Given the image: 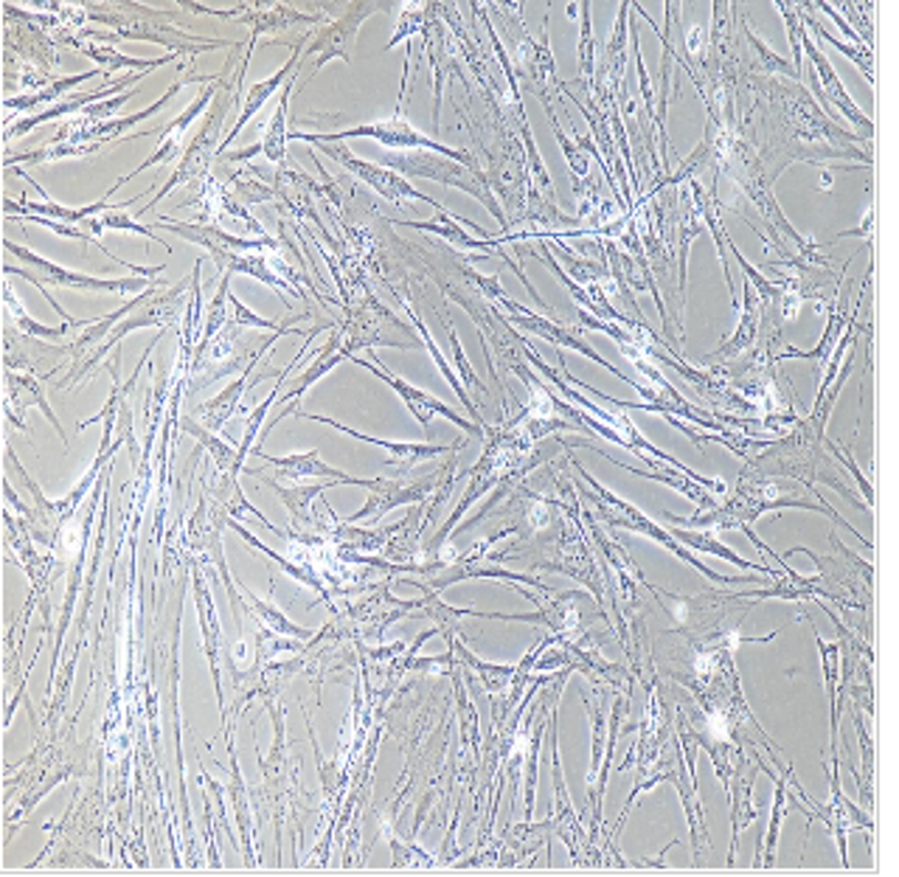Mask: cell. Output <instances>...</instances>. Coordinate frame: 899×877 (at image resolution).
I'll return each mask as SVG.
<instances>
[{
    "instance_id": "obj_14",
    "label": "cell",
    "mask_w": 899,
    "mask_h": 877,
    "mask_svg": "<svg viewBox=\"0 0 899 877\" xmlns=\"http://www.w3.org/2000/svg\"><path fill=\"white\" fill-rule=\"evenodd\" d=\"M804 57H809V62L815 65V77L821 79L824 99H827V102H835V108L846 115V122L855 124V128L860 130V135H864L866 141H871V135H875V122H871L869 115H866L864 110L851 102L849 93H846L844 85H840L838 71H835L832 62L824 57V51L818 49L813 40H809V34H807V40H804ZM821 88H818V91H821Z\"/></svg>"
},
{
    "instance_id": "obj_17",
    "label": "cell",
    "mask_w": 899,
    "mask_h": 877,
    "mask_svg": "<svg viewBox=\"0 0 899 877\" xmlns=\"http://www.w3.org/2000/svg\"><path fill=\"white\" fill-rule=\"evenodd\" d=\"M194 602H197V613H200V630H203V653H206L208 664H212V675H214V690H217L219 697V708H223L225 717V701H223V681H219V650L225 647L223 630H219L217 622V608H214L212 591H208L206 580L200 571H194Z\"/></svg>"
},
{
    "instance_id": "obj_10",
    "label": "cell",
    "mask_w": 899,
    "mask_h": 877,
    "mask_svg": "<svg viewBox=\"0 0 899 877\" xmlns=\"http://www.w3.org/2000/svg\"><path fill=\"white\" fill-rule=\"evenodd\" d=\"M351 360H355L357 366H362V369H369L375 377H380V380L386 383V386H391L394 391L399 394V400H402L405 406H408V411H411L413 417H417V422L422 425L425 430H428L430 419L441 417V419H450V422H453L456 428L464 430V434L483 436V430L478 428V425L472 422V419L461 417V414L456 411V408H450L447 402L436 400L433 394L419 391L417 386H411V383H405V380H399L397 375H391V369L380 364V357H377L375 349H369V360H366V357H355V355H351Z\"/></svg>"
},
{
    "instance_id": "obj_46",
    "label": "cell",
    "mask_w": 899,
    "mask_h": 877,
    "mask_svg": "<svg viewBox=\"0 0 899 877\" xmlns=\"http://www.w3.org/2000/svg\"><path fill=\"white\" fill-rule=\"evenodd\" d=\"M7 498H9V503H14V490H12V485H9V481H7ZM20 514H23V518L29 523H31V518H34V514H31L29 509H23V507H20Z\"/></svg>"
},
{
    "instance_id": "obj_22",
    "label": "cell",
    "mask_w": 899,
    "mask_h": 877,
    "mask_svg": "<svg viewBox=\"0 0 899 877\" xmlns=\"http://www.w3.org/2000/svg\"><path fill=\"white\" fill-rule=\"evenodd\" d=\"M759 318H762V304L756 302L754 287L745 282V307H743V318H739L737 333L731 335L717 351L706 357V364H714V360H731V357L743 355L745 349H750L756 340V333H759Z\"/></svg>"
},
{
    "instance_id": "obj_16",
    "label": "cell",
    "mask_w": 899,
    "mask_h": 877,
    "mask_svg": "<svg viewBox=\"0 0 899 877\" xmlns=\"http://www.w3.org/2000/svg\"><path fill=\"white\" fill-rule=\"evenodd\" d=\"M309 37H313V34H302V40H298V43L293 45V57H290V60L284 62V65L278 68V71L273 73L270 79H262L259 85L251 88L248 96L242 99V113H239V119H236L234 130H231V133L225 135L223 144H219L217 155H225V146H231V141H234L236 135H239L242 130H245V124H248L251 119H254V115L259 113L262 108H265V102H270V96L278 91V88L287 85V79H290L293 73L298 71V65H302V54H304V49H307Z\"/></svg>"
},
{
    "instance_id": "obj_26",
    "label": "cell",
    "mask_w": 899,
    "mask_h": 877,
    "mask_svg": "<svg viewBox=\"0 0 899 877\" xmlns=\"http://www.w3.org/2000/svg\"><path fill=\"white\" fill-rule=\"evenodd\" d=\"M262 12H251L242 14L239 23H248L251 29H254V34H251V40H259L262 34H267V31H273V34H278V31L290 29L293 23H318V20H324V14H302L298 9H290V7H282V3H273V7H259Z\"/></svg>"
},
{
    "instance_id": "obj_30",
    "label": "cell",
    "mask_w": 899,
    "mask_h": 877,
    "mask_svg": "<svg viewBox=\"0 0 899 877\" xmlns=\"http://www.w3.org/2000/svg\"><path fill=\"white\" fill-rule=\"evenodd\" d=\"M239 596H242V602H245V608H248V611L254 613L256 622L262 624V630H267V633L287 635V639H296V642H304V639H309V635H313V630L293 624L290 619H287L282 611H278V608H273V605H267V602L256 600V596L251 591H239Z\"/></svg>"
},
{
    "instance_id": "obj_29",
    "label": "cell",
    "mask_w": 899,
    "mask_h": 877,
    "mask_svg": "<svg viewBox=\"0 0 899 877\" xmlns=\"http://www.w3.org/2000/svg\"><path fill=\"white\" fill-rule=\"evenodd\" d=\"M815 642L821 650V670H824V684H827L829 708H832V754H835V734H838V712H840V697H844V675H840V650L835 642H824L821 635L815 633Z\"/></svg>"
},
{
    "instance_id": "obj_15",
    "label": "cell",
    "mask_w": 899,
    "mask_h": 877,
    "mask_svg": "<svg viewBox=\"0 0 899 877\" xmlns=\"http://www.w3.org/2000/svg\"><path fill=\"white\" fill-rule=\"evenodd\" d=\"M293 79H296V73H293L290 79H287V85L282 88V96H278V108H276V113H273V119L270 122H267V128H265V135H262V141L259 144H254V146H248V150H242V152H225V161H228V164H234V161H251V157L254 155H265L267 161H270V164H276V166H284L287 164V135H290V128H287V113H290V99H293V91H296V88H293Z\"/></svg>"
},
{
    "instance_id": "obj_40",
    "label": "cell",
    "mask_w": 899,
    "mask_h": 877,
    "mask_svg": "<svg viewBox=\"0 0 899 877\" xmlns=\"http://www.w3.org/2000/svg\"><path fill=\"white\" fill-rule=\"evenodd\" d=\"M540 737H543V723L534 726L531 721L529 748H525V822H531L534 813V791H538V763H540Z\"/></svg>"
},
{
    "instance_id": "obj_42",
    "label": "cell",
    "mask_w": 899,
    "mask_h": 877,
    "mask_svg": "<svg viewBox=\"0 0 899 877\" xmlns=\"http://www.w3.org/2000/svg\"><path fill=\"white\" fill-rule=\"evenodd\" d=\"M776 9H779L781 18H785V23H787V37H790V49H793V68H796L798 79H801L804 77V40H807V31H804V23H801V12H796V7H793V3H785V0H779Z\"/></svg>"
},
{
    "instance_id": "obj_32",
    "label": "cell",
    "mask_w": 899,
    "mask_h": 877,
    "mask_svg": "<svg viewBox=\"0 0 899 877\" xmlns=\"http://www.w3.org/2000/svg\"><path fill=\"white\" fill-rule=\"evenodd\" d=\"M228 527L234 529L236 534H239L242 540H248L251 545H254V549H259L262 554H267L273 560V563L278 565V569L284 571V574L287 577H293V580H298V582H304V585H309L313 588V591H318L320 593V600H329V593H326V588H324V582L318 580V577H315V569H309V565H298V563H290V560H284L282 554H276V551H270L267 549L265 543H262L259 538H254V534L248 532V529L242 527V523H236L234 518H228Z\"/></svg>"
},
{
    "instance_id": "obj_28",
    "label": "cell",
    "mask_w": 899,
    "mask_h": 877,
    "mask_svg": "<svg viewBox=\"0 0 899 877\" xmlns=\"http://www.w3.org/2000/svg\"><path fill=\"white\" fill-rule=\"evenodd\" d=\"M102 73H108L104 68H91V71L85 73H73V77H65V79H54L51 85H45L43 91H31V93H23V96L18 99H7L3 102V108L7 110H31V108H40V104H60L62 102V93L73 91L76 85H82V82H88V79H96L102 77Z\"/></svg>"
},
{
    "instance_id": "obj_44",
    "label": "cell",
    "mask_w": 899,
    "mask_h": 877,
    "mask_svg": "<svg viewBox=\"0 0 899 877\" xmlns=\"http://www.w3.org/2000/svg\"><path fill=\"white\" fill-rule=\"evenodd\" d=\"M441 327H445V335H447V338H450V344H453L456 366H459V371H461V377H464V383H467V386H470V388H478V391H481V394H489V391H487V386H483V383L478 380V377H476V371H472V366L467 364V355H464V349H461V340H459V335H456L453 322H447L445 315H441Z\"/></svg>"
},
{
    "instance_id": "obj_34",
    "label": "cell",
    "mask_w": 899,
    "mask_h": 877,
    "mask_svg": "<svg viewBox=\"0 0 899 877\" xmlns=\"http://www.w3.org/2000/svg\"><path fill=\"white\" fill-rule=\"evenodd\" d=\"M102 144H45L37 146V150L23 152V155H7V166L23 164V166H37V164H54V161H65V157H88L102 152Z\"/></svg>"
},
{
    "instance_id": "obj_38",
    "label": "cell",
    "mask_w": 899,
    "mask_h": 877,
    "mask_svg": "<svg viewBox=\"0 0 899 877\" xmlns=\"http://www.w3.org/2000/svg\"><path fill=\"white\" fill-rule=\"evenodd\" d=\"M298 360H302V357H296V360H293V364L287 366V369L282 371V375H278V383H276V388H273V391H270V397H267V400H262L259 406H256L254 411L248 414V425H245V436H242V445H239V465H242V461H245V456H248L251 445L256 442V436H259L262 428H265L267 411H270V406H273V402H276V394H282V383L287 380V375H290L293 369H296ZM242 467H245V465H242Z\"/></svg>"
},
{
    "instance_id": "obj_5",
    "label": "cell",
    "mask_w": 899,
    "mask_h": 877,
    "mask_svg": "<svg viewBox=\"0 0 899 877\" xmlns=\"http://www.w3.org/2000/svg\"><path fill=\"white\" fill-rule=\"evenodd\" d=\"M574 467L582 472V476H585L588 485H593V490L599 492V498H602V501H593V498H588V501L596 503L599 514H602L604 523H607V527L633 529V532H639V534H644V538L655 540V543H661V545H664V549H670L672 554L681 557L683 563L694 565V569L701 571L703 577H708V580H712V582H719V585H728V582H754V577H750V574H745V577H723V574H714V571L708 569V565H703L701 560H697V557L692 554V551H686V545H683L681 540H675L670 532H666L664 527H658V523L652 521V518H646V514L641 512L639 507H633V503L622 501V498H619V496H613V492L604 490V487L599 485L596 478H593L591 472L582 470L580 465H574Z\"/></svg>"
},
{
    "instance_id": "obj_1",
    "label": "cell",
    "mask_w": 899,
    "mask_h": 877,
    "mask_svg": "<svg viewBox=\"0 0 899 877\" xmlns=\"http://www.w3.org/2000/svg\"><path fill=\"white\" fill-rule=\"evenodd\" d=\"M3 245H7L9 254H14L18 259H23V265H25V267L7 265V276L29 278L31 285H34L37 290H40L45 298H49V304L54 309H60V304H57L54 298H51V293L45 290V285L68 287V290H82V293H108V296H141V293L152 290V287L157 285L155 278H146V276H133V278H96V276H88V273L68 271V267L57 265V262L43 259V256H37L34 251L23 248V245H14L12 239H7Z\"/></svg>"
},
{
    "instance_id": "obj_33",
    "label": "cell",
    "mask_w": 899,
    "mask_h": 877,
    "mask_svg": "<svg viewBox=\"0 0 899 877\" xmlns=\"http://www.w3.org/2000/svg\"><path fill=\"white\" fill-rule=\"evenodd\" d=\"M7 313L12 315L14 324H18V329L23 335H29V338H37V340H57V338H65L68 333H71L73 327H91L93 322H65L60 324V327H43V324H37L34 318H29V313H25L23 307H20L18 296H14L12 285H7Z\"/></svg>"
},
{
    "instance_id": "obj_35",
    "label": "cell",
    "mask_w": 899,
    "mask_h": 877,
    "mask_svg": "<svg viewBox=\"0 0 899 877\" xmlns=\"http://www.w3.org/2000/svg\"><path fill=\"white\" fill-rule=\"evenodd\" d=\"M798 9H804V7H798ZM801 23H807L809 29L815 31V37L821 40V43H829V45H832V49L844 51V54L849 57V60L855 62V65L860 68V71H864L866 82H869V85H875V49H866V45L844 43V40H838V37L829 34L827 29H821V26H818V20L809 18L807 9H804V12H801Z\"/></svg>"
},
{
    "instance_id": "obj_3",
    "label": "cell",
    "mask_w": 899,
    "mask_h": 877,
    "mask_svg": "<svg viewBox=\"0 0 899 877\" xmlns=\"http://www.w3.org/2000/svg\"><path fill=\"white\" fill-rule=\"evenodd\" d=\"M290 141H307V144H344L349 139H375L380 141L382 146H394V150H413V152H436V155H445L450 161H459V164L470 166V170H481L472 152L464 150H453V146H445L441 141L428 139L425 133H419L402 113H394L391 119H382V122H369L360 124V128H349V130H338V133H302V130H293L287 135Z\"/></svg>"
},
{
    "instance_id": "obj_43",
    "label": "cell",
    "mask_w": 899,
    "mask_h": 877,
    "mask_svg": "<svg viewBox=\"0 0 899 877\" xmlns=\"http://www.w3.org/2000/svg\"><path fill=\"white\" fill-rule=\"evenodd\" d=\"M743 29H745V37H748L750 49L756 51V57H759V62H762V65H765V71H770V73H787V77L798 79V73H796V68H793V62H787V60H781V57L773 54V51L767 49L765 43H762L759 37H756V31L750 29L748 20H745V18H743Z\"/></svg>"
},
{
    "instance_id": "obj_24",
    "label": "cell",
    "mask_w": 899,
    "mask_h": 877,
    "mask_svg": "<svg viewBox=\"0 0 899 877\" xmlns=\"http://www.w3.org/2000/svg\"><path fill=\"white\" fill-rule=\"evenodd\" d=\"M672 538L681 540V543H686L688 549L697 551V554H714V557H723V560H728V563L739 565V569H750V571H759V574H767L770 580H779V571L770 569V565H756V563H748L745 557L734 554V551L728 549L725 543H719L717 538H714V529H697V532H688V529H672Z\"/></svg>"
},
{
    "instance_id": "obj_37",
    "label": "cell",
    "mask_w": 899,
    "mask_h": 877,
    "mask_svg": "<svg viewBox=\"0 0 899 877\" xmlns=\"http://www.w3.org/2000/svg\"><path fill=\"white\" fill-rule=\"evenodd\" d=\"M787 771H790V768H787ZM773 782H776V796H773V816H770V829H767L765 847H762V849H759V855H756V866H762V855H765V866H773V864H776V844H779L781 818H785V810H787V796H790V791H787V782L781 779V776H773Z\"/></svg>"
},
{
    "instance_id": "obj_27",
    "label": "cell",
    "mask_w": 899,
    "mask_h": 877,
    "mask_svg": "<svg viewBox=\"0 0 899 877\" xmlns=\"http://www.w3.org/2000/svg\"><path fill=\"white\" fill-rule=\"evenodd\" d=\"M265 485L270 487V490H276L278 496H282L284 507L290 509V521H293V529H313L315 527V514H313V501L320 496V492L326 490V487H335L338 481H333V485H309V487H282L278 481H270V478H265Z\"/></svg>"
},
{
    "instance_id": "obj_11",
    "label": "cell",
    "mask_w": 899,
    "mask_h": 877,
    "mask_svg": "<svg viewBox=\"0 0 899 877\" xmlns=\"http://www.w3.org/2000/svg\"><path fill=\"white\" fill-rule=\"evenodd\" d=\"M391 223L422 231V234L441 236V239H447V243L456 245V248L461 251H483V254H492V251H498V245H501L498 236H492L489 231H483L481 225L470 223V220L456 217L450 208H439L436 217L425 220V223H419V220H391Z\"/></svg>"
},
{
    "instance_id": "obj_8",
    "label": "cell",
    "mask_w": 899,
    "mask_h": 877,
    "mask_svg": "<svg viewBox=\"0 0 899 877\" xmlns=\"http://www.w3.org/2000/svg\"><path fill=\"white\" fill-rule=\"evenodd\" d=\"M501 307L507 309V313H509V318H512V324H514V327L525 329V333H534V335H540V338H545V340H549V344L560 346V349H574V351H580V355L591 357L593 364H596V366H602V369H607L610 375H616L619 380H624V383H627V386H633L635 391H639L641 397H644V400H650V402H655V400H658V394H655V388H652V386H644V383H639V380H635V377H630V375H624V371H619L616 366L610 364V360H604V357L599 355V351L593 349V346L588 344V340L576 338L574 333H568V329H565V327H560V324L549 322V318H540L538 313H529V309H525L523 304L512 302V298H503V302H501Z\"/></svg>"
},
{
    "instance_id": "obj_13",
    "label": "cell",
    "mask_w": 899,
    "mask_h": 877,
    "mask_svg": "<svg viewBox=\"0 0 899 877\" xmlns=\"http://www.w3.org/2000/svg\"><path fill=\"white\" fill-rule=\"evenodd\" d=\"M256 459L265 461V467H273L276 476L270 481H302V478H326V481H340V485H355V487H366L371 485V478H355L344 470H335L326 461H320L318 450H307V453H293V456H282V459H270L262 448H254Z\"/></svg>"
},
{
    "instance_id": "obj_4",
    "label": "cell",
    "mask_w": 899,
    "mask_h": 877,
    "mask_svg": "<svg viewBox=\"0 0 899 877\" xmlns=\"http://www.w3.org/2000/svg\"><path fill=\"white\" fill-rule=\"evenodd\" d=\"M382 164L391 166V170L402 172L411 177H428V181L441 183V186H456L461 192L472 194L476 201H481L487 206V212L501 223L503 231H509V220L503 214L501 203L496 201V192L489 186V177L483 175V170H470V166L459 164V161H450L445 155H436V152H402V155H386Z\"/></svg>"
},
{
    "instance_id": "obj_18",
    "label": "cell",
    "mask_w": 899,
    "mask_h": 877,
    "mask_svg": "<svg viewBox=\"0 0 899 877\" xmlns=\"http://www.w3.org/2000/svg\"><path fill=\"white\" fill-rule=\"evenodd\" d=\"M144 77H146V71H144V73H127V77H124V79H119V82H115V85H110V88H99V91H93V93H82V96H68L65 102L54 104V108H49V110H40V113H37V115H29V119H20L18 124H12V128H7V141H12L14 135H25V133H31V130H34V128H40V124H45V122H57V119H62V115H71V113H76V110H85V108H91V104L102 102V99H113V96H115V91H121V88L133 85V82H139V79H144Z\"/></svg>"
},
{
    "instance_id": "obj_41",
    "label": "cell",
    "mask_w": 899,
    "mask_h": 877,
    "mask_svg": "<svg viewBox=\"0 0 899 877\" xmlns=\"http://www.w3.org/2000/svg\"><path fill=\"white\" fill-rule=\"evenodd\" d=\"M133 203H135V201H127V203H113V208H110V212L99 214V223H102V228H104V231H130V234L146 236V239H157V243H161L163 248H166V251H172L170 245L163 243L161 236H155V234H152V228H146V225H141L139 220L133 217V214H121V212H124V208H130V206H133Z\"/></svg>"
},
{
    "instance_id": "obj_6",
    "label": "cell",
    "mask_w": 899,
    "mask_h": 877,
    "mask_svg": "<svg viewBox=\"0 0 899 877\" xmlns=\"http://www.w3.org/2000/svg\"><path fill=\"white\" fill-rule=\"evenodd\" d=\"M181 302H183V285H175L163 293L155 290V296H152L150 302H144L139 309H133L124 322L115 324L113 333H110L108 338H104L102 344L91 351V355H85L82 360H76L71 369V375H68L65 380L57 383V388L65 391V388H73V386H79L82 380H88V377H93V371H96V366L110 355V349H115V346L121 344V338H127V335L135 333V329L166 327V324L175 318L177 304Z\"/></svg>"
},
{
    "instance_id": "obj_21",
    "label": "cell",
    "mask_w": 899,
    "mask_h": 877,
    "mask_svg": "<svg viewBox=\"0 0 899 877\" xmlns=\"http://www.w3.org/2000/svg\"><path fill=\"white\" fill-rule=\"evenodd\" d=\"M627 14H630V3L624 0L619 7V18L616 26H613V37H610L607 51H604V77L602 82H607L610 93L613 99H619L624 93V68H627Z\"/></svg>"
},
{
    "instance_id": "obj_36",
    "label": "cell",
    "mask_w": 899,
    "mask_h": 877,
    "mask_svg": "<svg viewBox=\"0 0 899 877\" xmlns=\"http://www.w3.org/2000/svg\"><path fill=\"white\" fill-rule=\"evenodd\" d=\"M68 45H73V49H79L82 54H88V57H93L96 62H102L104 71L108 73L119 71V68H130L133 73L135 71L144 73V71H152V68L166 65V62H175V57H177V54H170V57H161V60H133V57H124V54H119V51H113L110 45L93 49V45H79L76 40H68Z\"/></svg>"
},
{
    "instance_id": "obj_2",
    "label": "cell",
    "mask_w": 899,
    "mask_h": 877,
    "mask_svg": "<svg viewBox=\"0 0 899 877\" xmlns=\"http://www.w3.org/2000/svg\"><path fill=\"white\" fill-rule=\"evenodd\" d=\"M248 62H251V57H242L239 71H236L234 77L225 79L223 88H219V93H217V99L212 102V113H208L203 130H200V133L192 139V144L186 146V152H183V157H181V164L172 170L170 181L163 183L155 201H152L144 212L135 214V220L144 217V214H150V212H155L157 201L166 197L170 192H175L177 186H186V183H192L194 177H203L208 170H212L214 155H217L219 144H223V141H219V130H223V122H225V115H228V110L234 108V102L239 99L242 77H245V71H248Z\"/></svg>"
},
{
    "instance_id": "obj_25",
    "label": "cell",
    "mask_w": 899,
    "mask_h": 877,
    "mask_svg": "<svg viewBox=\"0 0 899 877\" xmlns=\"http://www.w3.org/2000/svg\"><path fill=\"white\" fill-rule=\"evenodd\" d=\"M29 212V214H37V217H49V220H57V223H65V225H82V223H88V220H93V217H99V214H104V212H110V197H102V201H96L93 203V206H82V208H65V206H60V203L57 201H51V197H45L43 203H31V201H20V203H14V201H7V212L12 214V212Z\"/></svg>"
},
{
    "instance_id": "obj_31",
    "label": "cell",
    "mask_w": 899,
    "mask_h": 877,
    "mask_svg": "<svg viewBox=\"0 0 899 877\" xmlns=\"http://www.w3.org/2000/svg\"><path fill=\"white\" fill-rule=\"evenodd\" d=\"M181 428L186 430L188 436H194L203 448L212 453V459L217 461V470L223 472V476H231L236 478L242 472V465H239V448H231L225 439H217V436L212 434L208 428H200V425H194L192 419H183Z\"/></svg>"
},
{
    "instance_id": "obj_12",
    "label": "cell",
    "mask_w": 899,
    "mask_h": 877,
    "mask_svg": "<svg viewBox=\"0 0 899 877\" xmlns=\"http://www.w3.org/2000/svg\"><path fill=\"white\" fill-rule=\"evenodd\" d=\"M298 417L304 419H313V422H320V425H329V428L340 430V434L351 436V439H360V442L366 445H375V448H382L388 453V465L399 467V472H408L413 470L417 465H422V461H430L436 459V456H445V453H456L459 448H464V442L456 445V448H447V445H419V442H391V439H377V436H369V434H360V430L349 428V425L338 422V419L333 417H313V414H304V411H296Z\"/></svg>"
},
{
    "instance_id": "obj_20",
    "label": "cell",
    "mask_w": 899,
    "mask_h": 877,
    "mask_svg": "<svg viewBox=\"0 0 899 877\" xmlns=\"http://www.w3.org/2000/svg\"><path fill=\"white\" fill-rule=\"evenodd\" d=\"M29 406H37L40 411L49 417V422L54 425L57 434L65 439V430H62L60 419L54 417V411H51L49 400H45V391L43 386H40V380H37L34 375H18L14 369L7 371V414H14V408H20V411H25ZM68 442V439H65Z\"/></svg>"
},
{
    "instance_id": "obj_9",
    "label": "cell",
    "mask_w": 899,
    "mask_h": 877,
    "mask_svg": "<svg viewBox=\"0 0 899 877\" xmlns=\"http://www.w3.org/2000/svg\"><path fill=\"white\" fill-rule=\"evenodd\" d=\"M315 146H318V150L324 152V155L333 157V161L340 166V170H349L351 175L360 177L362 183H369V186L375 188V192L380 194V197L397 203V206H405V203H413V201H422V203H428V206H433L436 212H439V208H445L439 201H433L430 194L417 192V188H413L411 183L405 181L402 175H397L394 170H382L380 164H371V161H362V157H357L355 152H351L346 144H315Z\"/></svg>"
},
{
    "instance_id": "obj_19",
    "label": "cell",
    "mask_w": 899,
    "mask_h": 877,
    "mask_svg": "<svg viewBox=\"0 0 899 877\" xmlns=\"http://www.w3.org/2000/svg\"><path fill=\"white\" fill-rule=\"evenodd\" d=\"M340 360H351V351L346 349L344 344V333H338V329H333V335H329V340L324 344V349L318 351V357H315L313 364L307 366V369L302 371V375L296 377V380L290 383V388H287V394H282V402H287V406H296L298 400L304 397V391H307L313 383H318L320 377L326 375V371H333L335 366L340 364Z\"/></svg>"
},
{
    "instance_id": "obj_7",
    "label": "cell",
    "mask_w": 899,
    "mask_h": 877,
    "mask_svg": "<svg viewBox=\"0 0 899 877\" xmlns=\"http://www.w3.org/2000/svg\"><path fill=\"white\" fill-rule=\"evenodd\" d=\"M377 9H386V3H351L344 18L333 20V23H326L324 29L315 31L302 54V68L309 65L307 73L302 77L304 82L309 77H315L326 62L338 60V57L344 62H351V45H355L357 31H360L362 20H369Z\"/></svg>"
},
{
    "instance_id": "obj_23",
    "label": "cell",
    "mask_w": 899,
    "mask_h": 877,
    "mask_svg": "<svg viewBox=\"0 0 899 877\" xmlns=\"http://www.w3.org/2000/svg\"><path fill=\"white\" fill-rule=\"evenodd\" d=\"M152 296H155V287H152V290H146V293H141V296H135L133 302H127V304H124V307H121V309H115V313L104 315L102 322H93L91 327H88L85 333L79 335V338L73 340L71 346H62V351H65L68 357H73V364H76V360H82V357L88 355V349H96V346L102 344V340L108 338L110 333H113V329H115V324H119V322H124V318H127V315L133 313V309H139L141 304H144V302H150Z\"/></svg>"
},
{
    "instance_id": "obj_45",
    "label": "cell",
    "mask_w": 899,
    "mask_h": 877,
    "mask_svg": "<svg viewBox=\"0 0 899 877\" xmlns=\"http://www.w3.org/2000/svg\"><path fill=\"white\" fill-rule=\"evenodd\" d=\"M228 304H231V309H234V324H236V327L270 329V333H276V329L282 327V324L270 322V318H262V315H256L254 309H251V307H245V304H242L239 298L234 296V293H231V296H228Z\"/></svg>"
},
{
    "instance_id": "obj_39",
    "label": "cell",
    "mask_w": 899,
    "mask_h": 877,
    "mask_svg": "<svg viewBox=\"0 0 899 877\" xmlns=\"http://www.w3.org/2000/svg\"><path fill=\"white\" fill-rule=\"evenodd\" d=\"M582 12V31H580V85L588 91L596 82V49H593V29H591V3H580Z\"/></svg>"
}]
</instances>
